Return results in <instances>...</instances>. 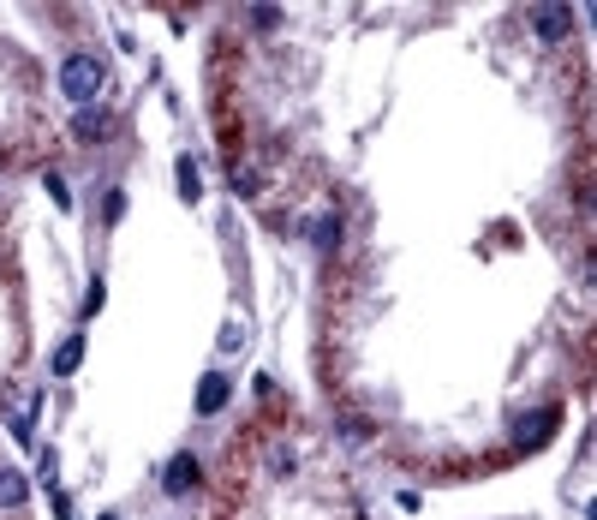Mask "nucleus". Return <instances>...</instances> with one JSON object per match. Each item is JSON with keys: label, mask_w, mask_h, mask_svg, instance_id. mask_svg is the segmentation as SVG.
<instances>
[{"label": "nucleus", "mask_w": 597, "mask_h": 520, "mask_svg": "<svg viewBox=\"0 0 597 520\" xmlns=\"http://www.w3.org/2000/svg\"><path fill=\"white\" fill-rule=\"evenodd\" d=\"M60 90H66V96L78 102V108H84V102L102 90V66H96L90 54H72L66 66H60Z\"/></svg>", "instance_id": "nucleus-1"}, {"label": "nucleus", "mask_w": 597, "mask_h": 520, "mask_svg": "<svg viewBox=\"0 0 597 520\" xmlns=\"http://www.w3.org/2000/svg\"><path fill=\"white\" fill-rule=\"evenodd\" d=\"M532 18H538V36H543V43H562V36L573 30V13H568V6H538Z\"/></svg>", "instance_id": "nucleus-2"}, {"label": "nucleus", "mask_w": 597, "mask_h": 520, "mask_svg": "<svg viewBox=\"0 0 597 520\" xmlns=\"http://www.w3.org/2000/svg\"><path fill=\"white\" fill-rule=\"evenodd\" d=\"M161 485H168V496H185L191 485H198V466H191V455H180V461H168V473H161Z\"/></svg>", "instance_id": "nucleus-3"}, {"label": "nucleus", "mask_w": 597, "mask_h": 520, "mask_svg": "<svg viewBox=\"0 0 597 520\" xmlns=\"http://www.w3.org/2000/svg\"><path fill=\"white\" fill-rule=\"evenodd\" d=\"M30 496V485H24V473H18V466H6L0 461V508H18Z\"/></svg>", "instance_id": "nucleus-4"}, {"label": "nucleus", "mask_w": 597, "mask_h": 520, "mask_svg": "<svg viewBox=\"0 0 597 520\" xmlns=\"http://www.w3.org/2000/svg\"><path fill=\"white\" fill-rule=\"evenodd\" d=\"M550 425H555V407H543V413H532V419L520 425V431H514V443H520V448L543 443V437H550Z\"/></svg>", "instance_id": "nucleus-5"}, {"label": "nucleus", "mask_w": 597, "mask_h": 520, "mask_svg": "<svg viewBox=\"0 0 597 520\" xmlns=\"http://www.w3.org/2000/svg\"><path fill=\"white\" fill-rule=\"evenodd\" d=\"M72 132H78V138H108V132H114V120L102 114V108H84V114L72 120Z\"/></svg>", "instance_id": "nucleus-6"}, {"label": "nucleus", "mask_w": 597, "mask_h": 520, "mask_svg": "<svg viewBox=\"0 0 597 520\" xmlns=\"http://www.w3.org/2000/svg\"><path fill=\"white\" fill-rule=\"evenodd\" d=\"M78 359H84V335L60 341V353H54V371H60V377H66V371H78Z\"/></svg>", "instance_id": "nucleus-7"}, {"label": "nucleus", "mask_w": 597, "mask_h": 520, "mask_svg": "<svg viewBox=\"0 0 597 520\" xmlns=\"http://www.w3.org/2000/svg\"><path fill=\"white\" fill-rule=\"evenodd\" d=\"M198 395H203V401H198L203 413H215V407H221V395H228V383H221V377H203V389H198Z\"/></svg>", "instance_id": "nucleus-8"}, {"label": "nucleus", "mask_w": 597, "mask_h": 520, "mask_svg": "<svg viewBox=\"0 0 597 520\" xmlns=\"http://www.w3.org/2000/svg\"><path fill=\"white\" fill-rule=\"evenodd\" d=\"M102 520H120V515H102Z\"/></svg>", "instance_id": "nucleus-9"}]
</instances>
